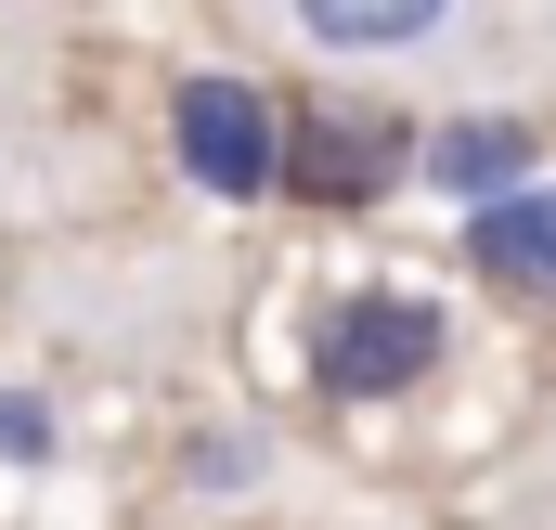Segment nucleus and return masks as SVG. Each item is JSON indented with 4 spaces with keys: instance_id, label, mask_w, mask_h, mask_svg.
<instances>
[{
    "instance_id": "obj_3",
    "label": "nucleus",
    "mask_w": 556,
    "mask_h": 530,
    "mask_svg": "<svg viewBox=\"0 0 556 530\" xmlns=\"http://www.w3.org/2000/svg\"><path fill=\"white\" fill-rule=\"evenodd\" d=\"M466 260L492 272L505 298H556V181H505V194H479Z\"/></svg>"
},
{
    "instance_id": "obj_2",
    "label": "nucleus",
    "mask_w": 556,
    "mask_h": 530,
    "mask_svg": "<svg viewBox=\"0 0 556 530\" xmlns=\"http://www.w3.org/2000/svg\"><path fill=\"white\" fill-rule=\"evenodd\" d=\"M168 142H181V168H194L207 194H260L285 117L247 91V78H181V91H168Z\"/></svg>"
},
{
    "instance_id": "obj_5",
    "label": "nucleus",
    "mask_w": 556,
    "mask_h": 530,
    "mask_svg": "<svg viewBox=\"0 0 556 530\" xmlns=\"http://www.w3.org/2000/svg\"><path fill=\"white\" fill-rule=\"evenodd\" d=\"M273 181H298V194H324V207H350V194H376L389 181V142L376 130H298V142H273Z\"/></svg>"
},
{
    "instance_id": "obj_6",
    "label": "nucleus",
    "mask_w": 556,
    "mask_h": 530,
    "mask_svg": "<svg viewBox=\"0 0 556 530\" xmlns=\"http://www.w3.org/2000/svg\"><path fill=\"white\" fill-rule=\"evenodd\" d=\"M440 13H453V0H298V26H311L324 52H402Z\"/></svg>"
},
{
    "instance_id": "obj_7",
    "label": "nucleus",
    "mask_w": 556,
    "mask_h": 530,
    "mask_svg": "<svg viewBox=\"0 0 556 530\" xmlns=\"http://www.w3.org/2000/svg\"><path fill=\"white\" fill-rule=\"evenodd\" d=\"M52 453V401L39 389H0V466H39Z\"/></svg>"
},
{
    "instance_id": "obj_4",
    "label": "nucleus",
    "mask_w": 556,
    "mask_h": 530,
    "mask_svg": "<svg viewBox=\"0 0 556 530\" xmlns=\"http://www.w3.org/2000/svg\"><path fill=\"white\" fill-rule=\"evenodd\" d=\"M531 155H544V142L518 130V117H466V130H440V142H427V181L479 207V194H505V181H531Z\"/></svg>"
},
{
    "instance_id": "obj_1",
    "label": "nucleus",
    "mask_w": 556,
    "mask_h": 530,
    "mask_svg": "<svg viewBox=\"0 0 556 530\" xmlns=\"http://www.w3.org/2000/svg\"><path fill=\"white\" fill-rule=\"evenodd\" d=\"M440 350H453V324H440L427 298H389V285H376V298H337V311H324L311 376H324L337 401H402Z\"/></svg>"
}]
</instances>
